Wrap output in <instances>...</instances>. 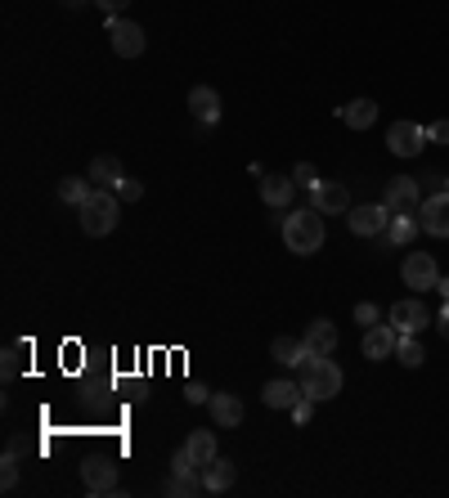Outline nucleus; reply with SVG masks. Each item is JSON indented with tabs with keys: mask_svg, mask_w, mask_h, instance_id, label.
Returning a JSON list of instances; mask_svg holds the SVG:
<instances>
[{
	"mask_svg": "<svg viewBox=\"0 0 449 498\" xmlns=\"http://www.w3.org/2000/svg\"><path fill=\"white\" fill-rule=\"evenodd\" d=\"M283 247L292 256H315L324 247V211L306 206V211H292V216H283Z\"/></svg>",
	"mask_w": 449,
	"mask_h": 498,
	"instance_id": "f257e3e1",
	"label": "nucleus"
},
{
	"mask_svg": "<svg viewBox=\"0 0 449 498\" xmlns=\"http://www.w3.org/2000/svg\"><path fill=\"white\" fill-rule=\"evenodd\" d=\"M296 382H302V391L315 404L342 395V369L328 360V354H306V360H302V377H296Z\"/></svg>",
	"mask_w": 449,
	"mask_h": 498,
	"instance_id": "f03ea898",
	"label": "nucleus"
},
{
	"mask_svg": "<svg viewBox=\"0 0 449 498\" xmlns=\"http://www.w3.org/2000/svg\"><path fill=\"white\" fill-rule=\"evenodd\" d=\"M117 202H122V198H117L113 189H95V193L77 206V211H82V230H86L91 238H104V234L117 230V211H122Z\"/></svg>",
	"mask_w": 449,
	"mask_h": 498,
	"instance_id": "7ed1b4c3",
	"label": "nucleus"
},
{
	"mask_svg": "<svg viewBox=\"0 0 449 498\" xmlns=\"http://www.w3.org/2000/svg\"><path fill=\"white\" fill-rule=\"evenodd\" d=\"M346 225L359 238H382L387 225H391V211H387V202H364V206H351L346 211Z\"/></svg>",
	"mask_w": 449,
	"mask_h": 498,
	"instance_id": "20e7f679",
	"label": "nucleus"
},
{
	"mask_svg": "<svg viewBox=\"0 0 449 498\" xmlns=\"http://www.w3.org/2000/svg\"><path fill=\"white\" fill-rule=\"evenodd\" d=\"M422 184L414 180V175H396V180H387V211L391 216H418V206H422Z\"/></svg>",
	"mask_w": 449,
	"mask_h": 498,
	"instance_id": "39448f33",
	"label": "nucleus"
},
{
	"mask_svg": "<svg viewBox=\"0 0 449 498\" xmlns=\"http://www.w3.org/2000/svg\"><path fill=\"white\" fill-rule=\"evenodd\" d=\"M108 41H113V54H122V58H139V54H144V45H148L144 27H139V23H130V19H122V14H113V19H108Z\"/></svg>",
	"mask_w": 449,
	"mask_h": 498,
	"instance_id": "423d86ee",
	"label": "nucleus"
},
{
	"mask_svg": "<svg viewBox=\"0 0 449 498\" xmlns=\"http://www.w3.org/2000/svg\"><path fill=\"white\" fill-rule=\"evenodd\" d=\"M400 278H405V288H414V292H431L436 278H440L436 256H431V252H409L405 265H400Z\"/></svg>",
	"mask_w": 449,
	"mask_h": 498,
	"instance_id": "0eeeda50",
	"label": "nucleus"
},
{
	"mask_svg": "<svg viewBox=\"0 0 449 498\" xmlns=\"http://www.w3.org/2000/svg\"><path fill=\"white\" fill-rule=\"evenodd\" d=\"M422 144H431V135H427V126H418V121H396V126L387 130V149H391L396 158H418Z\"/></svg>",
	"mask_w": 449,
	"mask_h": 498,
	"instance_id": "6e6552de",
	"label": "nucleus"
},
{
	"mask_svg": "<svg viewBox=\"0 0 449 498\" xmlns=\"http://www.w3.org/2000/svg\"><path fill=\"white\" fill-rule=\"evenodd\" d=\"M418 225L431 234V238H449V193H427L422 206H418Z\"/></svg>",
	"mask_w": 449,
	"mask_h": 498,
	"instance_id": "1a4fd4ad",
	"label": "nucleus"
},
{
	"mask_svg": "<svg viewBox=\"0 0 449 498\" xmlns=\"http://www.w3.org/2000/svg\"><path fill=\"white\" fill-rule=\"evenodd\" d=\"M396 346H400V328L396 323H373L364 328V360H396Z\"/></svg>",
	"mask_w": 449,
	"mask_h": 498,
	"instance_id": "9d476101",
	"label": "nucleus"
},
{
	"mask_svg": "<svg viewBox=\"0 0 449 498\" xmlns=\"http://www.w3.org/2000/svg\"><path fill=\"white\" fill-rule=\"evenodd\" d=\"M311 206L324 211V216H346V211H351V193L342 184H333V180H319L311 189Z\"/></svg>",
	"mask_w": 449,
	"mask_h": 498,
	"instance_id": "9b49d317",
	"label": "nucleus"
},
{
	"mask_svg": "<svg viewBox=\"0 0 449 498\" xmlns=\"http://www.w3.org/2000/svg\"><path fill=\"white\" fill-rule=\"evenodd\" d=\"M387 319H391V323H396L400 332H422V328L431 323V315H427L422 297H405V301H396Z\"/></svg>",
	"mask_w": 449,
	"mask_h": 498,
	"instance_id": "f8f14e48",
	"label": "nucleus"
},
{
	"mask_svg": "<svg viewBox=\"0 0 449 498\" xmlns=\"http://www.w3.org/2000/svg\"><path fill=\"white\" fill-rule=\"evenodd\" d=\"M207 409H211V422L216 426H243V400L230 395V391H211Z\"/></svg>",
	"mask_w": 449,
	"mask_h": 498,
	"instance_id": "ddd939ff",
	"label": "nucleus"
},
{
	"mask_svg": "<svg viewBox=\"0 0 449 498\" xmlns=\"http://www.w3.org/2000/svg\"><path fill=\"white\" fill-rule=\"evenodd\" d=\"M302 346H306V354H333V350H337V328H333V319H315V323H306Z\"/></svg>",
	"mask_w": 449,
	"mask_h": 498,
	"instance_id": "4468645a",
	"label": "nucleus"
},
{
	"mask_svg": "<svg viewBox=\"0 0 449 498\" xmlns=\"http://www.w3.org/2000/svg\"><path fill=\"white\" fill-rule=\"evenodd\" d=\"M82 480H86L91 494H113V489H117V467H113V458H91V463L82 467Z\"/></svg>",
	"mask_w": 449,
	"mask_h": 498,
	"instance_id": "2eb2a0df",
	"label": "nucleus"
},
{
	"mask_svg": "<svg viewBox=\"0 0 449 498\" xmlns=\"http://www.w3.org/2000/svg\"><path fill=\"white\" fill-rule=\"evenodd\" d=\"M234 480H239V467H234L230 458H211V463L202 467V489H207V494L234 489Z\"/></svg>",
	"mask_w": 449,
	"mask_h": 498,
	"instance_id": "dca6fc26",
	"label": "nucleus"
},
{
	"mask_svg": "<svg viewBox=\"0 0 449 498\" xmlns=\"http://www.w3.org/2000/svg\"><path fill=\"white\" fill-rule=\"evenodd\" d=\"M189 113L198 117V126H216L220 121V95L211 86H193L189 90Z\"/></svg>",
	"mask_w": 449,
	"mask_h": 498,
	"instance_id": "f3484780",
	"label": "nucleus"
},
{
	"mask_svg": "<svg viewBox=\"0 0 449 498\" xmlns=\"http://www.w3.org/2000/svg\"><path fill=\"white\" fill-rule=\"evenodd\" d=\"M261 400H265V409H288L292 413V404L296 400H306V391H302V382H265V391H261Z\"/></svg>",
	"mask_w": 449,
	"mask_h": 498,
	"instance_id": "a211bd4d",
	"label": "nucleus"
},
{
	"mask_svg": "<svg viewBox=\"0 0 449 498\" xmlns=\"http://www.w3.org/2000/svg\"><path fill=\"white\" fill-rule=\"evenodd\" d=\"M292 193H296V180H292V175H261V198H265V206L283 211V206L292 202Z\"/></svg>",
	"mask_w": 449,
	"mask_h": 498,
	"instance_id": "6ab92c4d",
	"label": "nucleus"
},
{
	"mask_svg": "<svg viewBox=\"0 0 449 498\" xmlns=\"http://www.w3.org/2000/svg\"><path fill=\"white\" fill-rule=\"evenodd\" d=\"M270 354H274V364H283V369H302L306 346H302V337H274L270 341Z\"/></svg>",
	"mask_w": 449,
	"mask_h": 498,
	"instance_id": "aec40b11",
	"label": "nucleus"
},
{
	"mask_svg": "<svg viewBox=\"0 0 449 498\" xmlns=\"http://www.w3.org/2000/svg\"><path fill=\"white\" fill-rule=\"evenodd\" d=\"M91 180H95V189H113L117 193V184L126 180V171H122L117 158H95L91 162Z\"/></svg>",
	"mask_w": 449,
	"mask_h": 498,
	"instance_id": "412c9836",
	"label": "nucleus"
},
{
	"mask_svg": "<svg viewBox=\"0 0 449 498\" xmlns=\"http://www.w3.org/2000/svg\"><path fill=\"white\" fill-rule=\"evenodd\" d=\"M342 121H346L351 130H368L373 121H378V104H373V99H351V104L342 108Z\"/></svg>",
	"mask_w": 449,
	"mask_h": 498,
	"instance_id": "4be33fe9",
	"label": "nucleus"
},
{
	"mask_svg": "<svg viewBox=\"0 0 449 498\" xmlns=\"http://www.w3.org/2000/svg\"><path fill=\"white\" fill-rule=\"evenodd\" d=\"M185 449H189V458H193L198 467H207L211 458H220V454H216V436L207 432V426H202V432H189V440H185Z\"/></svg>",
	"mask_w": 449,
	"mask_h": 498,
	"instance_id": "5701e85b",
	"label": "nucleus"
},
{
	"mask_svg": "<svg viewBox=\"0 0 449 498\" xmlns=\"http://www.w3.org/2000/svg\"><path fill=\"white\" fill-rule=\"evenodd\" d=\"M396 360H400L405 369H422V364H427V350H422L418 332H400V346H396Z\"/></svg>",
	"mask_w": 449,
	"mask_h": 498,
	"instance_id": "b1692460",
	"label": "nucleus"
},
{
	"mask_svg": "<svg viewBox=\"0 0 449 498\" xmlns=\"http://www.w3.org/2000/svg\"><path fill=\"white\" fill-rule=\"evenodd\" d=\"M91 193H95V180H91V175H86V180H82V175H67V180L59 184V198H63L67 206H82Z\"/></svg>",
	"mask_w": 449,
	"mask_h": 498,
	"instance_id": "393cba45",
	"label": "nucleus"
},
{
	"mask_svg": "<svg viewBox=\"0 0 449 498\" xmlns=\"http://www.w3.org/2000/svg\"><path fill=\"white\" fill-rule=\"evenodd\" d=\"M414 234H418V216H391V225H387L382 238H387L391 247H409Z\"/></svg>",
	"mask_w": 449,
	"mask_h": 498,
	"instance_id": "a878e982",
	"label": "nucleus"
},
{
	"mask_svg": "<svg viewBox=\"0 0 449 498\" xmlns=\"http://www.w3.org/2000/svg\"><path fill=\"white\" fill-rule=\"evenodd\" d=\"M167 494L171 498H193V494H207V489H202V476H171Z\"/></svg>",
	"mask_w": 449,
	"mask_h": 498,
	"instance_id": "bb28decb",
	"label": "nucleus"
},
{
	"mask_svg": "<svg viewBox=\"0 0 449 498\" xmlns=\"http://www.w3.org/2000/svg\"><path fill=\"white\" fill-rule=\"evenodd\" d=\"M23 354H28V341H10V346H5V364H0L5 382H10V377H19V369H23Z\"/></svg>",
	"mask_w": 449,
	"mask_h": 498,
	"instance_id": "cd10ccee",
	"label": "nucleus"
},
{
	"mask_svg": "<svg viewBox=\"0 0 449 498\" xmlns=\"http://www.w3.org/2000/svg\"><path fill=\"white\" fill-rule=\"evenodd\" d=\"M171 476H202V467L189 458V449H180V454L171 458Z\"/></svg>",
	"mask_w": 449,
	"mask_h": 498,
	"instance_id": "c85d7f7f",
	"label": "nucleus"
},
{
	"mask_svg": "<svg viewBox=\"0 0 449 498\" xmlns=\"http://www.w3.org/2000/svg\"><path fill=\"white\" fill-rule=\"evenodd\" d=\"M292 180L302 184V189H315V184H319V171H315L311 162H296V167H292Z\"/></svg>",
	"mask_w": 449,
	"mask_h": 498,
	"instance_id": "c756f323",
	"label": "nucleus"
},
{
	"mask_svg": "<svg viewBox=\"0 0 449 498\" xmlns=\"http://www.w3.org/2000/svg\"><path fill=\"white\" fill-rule=\"evenodd\" d=\"M5 471H0V489H14L19 485V458L14 454H5V463H0Z\"/></svg>",
	"mask_w": 449,
	"mask_h": 498,
	"instance_id": "7c9ffc66",
	"label": "nucleus"
},
{
	"mask_svg": "<svg viewBox=\"0 0 449 498\" xmlns=\"http://www.w3.org/2000/svg\"><path fill=\"white\" fill-rule=\"evenodd\" d=\"M378 319H382V310H378V306H373V301H359V306H355V323L373 328V323H378Z\"/></svg>",
	"mask_w": 449,
	"mask_h": 498,
	"instance_id": "2f4dec72",
	"label": "nucleus"
},
{
	"mask_svg": "<svg viewBox=\"0 0 449 498\" xmlns=\"http://www.w3.org/2000/svg\"><path fill=\"white\" fill-rule=\"evenodd\" d=\"M311 413H315V400H311V395L292 404V422H296V426H306V422H311Z\"/></svg>",
	"mask_w": 449,
	"mask_h": 498,
	"instance_id": "473e14b6",
	"label": "nucleus"
},
{
	"mask_svg": "<svg viewBox=\"0 0 449 498\" xmlns=\"http://www.w3.org/2000/svg\"><path fill=\"white\" fill-rule=\"evenodd\" d=\"M117 198H122V202H139V198H144V184H139V180H122V184H117Z\"/></svg>",
	"mask_w": 449,
	"mask_h": 498,
	"instance_id": "72a5a7b5",
	"label": "nucleus"
},
{
	"mask_svg": "<svg viewBox=\"0 0 449 498\" xmlns=\"http://www.w3.org/2000/svg\"><path fill=\"white\" fill-rule=\"evenodd\" d=\"M185 400H189V404H207V400H211V391H207V386H198V382H189V386H185Z\"/></svg>",
	"mask_w": 449,
	"mask_h": 498,
	"instance_id": "f704fd0d",
	"label": "nucleus"
},
{
	"mask_svg": "<svg viewBox=\"0 0 449 498\" xmlns=\"http://www.w3.org/2000/svg\"><path fill=\"white\" fill-rule=\"evenodd\" d=\"M445 189V175H436V171H422V193H440Z\"/></svg>",
	"mask_w": 449,
	"mask_h": 498,
	"instance_id": "c9c22d12",
	"label": "nucleus"
},
{
	"mask_svg": "<svg viewBox=\"0 0 449 498\" xmlns=\"http://www.w3.org/2000/svg\"><path fill=\"white\" fill-rule=\"evenodd\" d=\"M427 135L436 139V144H449V121H436V126H427Z\"/></svg>",
	"mask_w": 449,
	"mask_h": 498,
	"instance_id": "e433bc0d",
	"label": "nucleus"
},
{
	"mask_svg": "<svg viewBox=\"0 0 449 498\" xmlns=\"http://www.w3.org/2000/svg\"><path fill=\"white\" fill-rule=\"evenodd\" d=\"M95 5H99V10H104V14L113 19V14H122V10L130 5V0H95Z\"/></svg>",
	"mask_w": 449,
	"mask_h": 498,
	"instance_id": "4c0bfd02",
	"label": "nucleus"
},
{
	"mask_svg": "<svg viewBox=\"0 0 449 498\" xmlns=\"http://www.w3.org/2000/svg\"><path fill=\"white\" fill-rule=\"evenodd\" d=\"M436 328H440V337L449 341V301H445V310H440V319H436Z\"/></svg>",
	"mask_w": 449,
	"mask_h": 498,
	"instance_id": "58836bf2",
	"label": "nucleus"
},
{
	"mask_svg": "<svg viewBox=\"0 0 449 498\" xmlns=\"http://www.w3.org/2000/svg\"><path fill=\"white\" fill-rule=\"evenodd\" d=\"M436 292H440V297L449 301V278H436Z\"/></svg>",
	"mask_w": 449,
	"mask_h": 498,
	"instance_id": "ea45409f",
	"label": "nucleus"
},
{
	"mask_svg": "<svg viewBox=\"0 0 449 498\" xmlns=\"http://www.w3.org/2000/svg\"><path fill=\"white\" fill-rule=\"evenodd\" d=\"M63 5H67V10H82V5H91V0H63Z\"/></svg>",
	"mask_w": 449,
	"mask_h": 498,
	"instance_id": "a19ab883",
	"label": "nucleus"
},
{
	"mask_svg": "<svg viewBox=\"0 0 449 498\" xmlns=\"http://www.w3.org/2000/svg\"><path fill=\"white\" fill-rule=\"evenodd\" d=\"M445 193H449V175H445Z\"/></svg>",
	"mask_w": 449,
	"mask_h": 498,
	"instance_id": "79ce46f5",
	"label": "nucleus"
}]
</instances>
